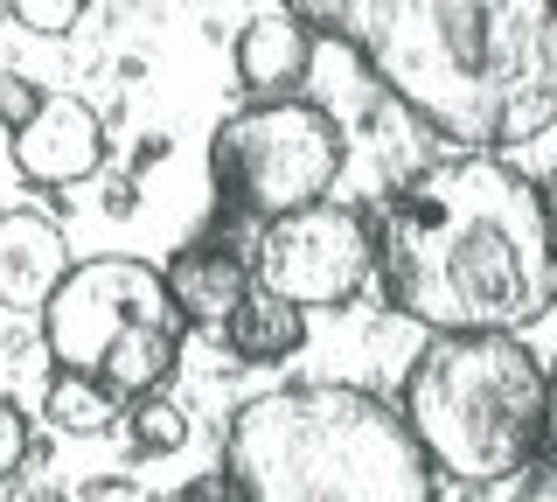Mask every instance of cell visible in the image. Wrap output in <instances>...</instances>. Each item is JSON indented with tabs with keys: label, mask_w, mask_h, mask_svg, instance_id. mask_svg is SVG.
I'll list each match as a JSON object with an SVG mask.
<instances>
[{
	"label": "cell",
	"mask_w": 557,
	"mask_h": 502,
	"mask_svg": "<svg viewBox=\"0 0 557 502\" xmlns=\"http://www.w3.org/2000/svg\"><path fill=\"white\" fill-rule=\"evenodd\" d=\"M14 175L35 188H77L104 168V119L77 91H42L35 112L14 126Z\"/></svg>",
	"instance_id": "8"
},
{
	"label": "cell",
	"mask_w": 557,
	"mask_h": 502,
	"mask_svg": "<svg viewBox=\"0 0 557 502\" xmlns=\"http://www.w3.org/2000/svg\"><path fill=\"white\" fill-rule=\"evenodd\" d=\"M376 272V231L362 223V210L348 203H307V210L265 217L258 231L251 280L278 293L286 307H348Z\"/></svg>",
	"instance_id": "7"
},
{
	"label": "cell",
	"mask_w": 557,
	"mask_h": 502,
	"mask_svg": "<svg viewBox=\"0 0 557 502\" xmlns=\"http://www.w3.org/2000/svg\"><path fill=\"white\" fill-rule=\"evenodd\" d=\"M544 217H550V237H557V175L544 182Z\"/></svg>",
	"instance_id": "21"
},
{
	"label": "cell",
	"mask_w": 557,
	"mask_h": 502,
	"mask_svg": "<svg viewBox=\"0 0 557 502\" xmlns=\"http://www.w3.org/2000/svg\"><path fill=\"white\" fill-rule=\"evenodd\" d=\"M35 98H42V91H35V84L28 77H14V71H0V126H22V119L35 112Z\"/></svg>",
	"instance_id": "17"
},
{
	"label": "cell",
	"mask_w": 557,
	"mask_h": 502,
	"mask_svg": "<svg viewBox=\"0 0 557 502\" xmlns=\"http://www.w3.org/2000/svg\"><path fill=\"white\" fill-rule=\"evenodd\" d=\"M22 461H28V412L14 397H0V489L22 475Z\"/></svg>",
	"instance_id": "16"
},
{
	"label": "cell",
	"mask_w": 557,
	"mask_h": 502,
	"mask_svg": "<svg viewBox=\"0 0 557 502\" xmlns=\"http://www.w3.org/2000/svg\"><path fill=\"white\" fill-rule=\"evenodd\" d=\"M42 412H49V426H63V432H77V440H91V432H104L119 419V397L98 384V377H77V370H57L49 377V397H42Z\"/></svg>",
	"instance_id": "13"
},
{
	"label": "cell",
	"mask_w": 557,
	"mask_h": 502,
	"mask_svg": "<svg viewBox=\"0 0 557 502\" xmlns=\"http://www.w3.org/2000/svg\"><path fill=\"white\" fill-rule=\"evenodd\" d=\"M168 301H174V315H182V328L196 321V328H223L244 307V293H251V258L231 252V245H216V237H202V245H188V252H174L168 258Z\"/></svg>",
	"instance_id": "9"
},
{
	"label": "cell",
	"mask_w": 557,
	"mask_h": 502,
	"mask_svg": "<svg viewBox=\"0 0 557 502\" xmlns=\"http://www.w3.org/2000/svg\"><path fill=\"white\" fill-rule=\"evenodd\" d=\"M516 502H557V467H550V475H536V481H530V489H522Z\"/></svg>",
	"instance_id": "20"
},
{
	"label": "cell",
	"mask_w": 557,
	"mask_h": 502,
	"mask_svg": "<svg viewBox=\"0 0 557 502\" xmlns=\"http://www.w3.org/2000/svg\"><path fill=\"white\" fill-rule=\"evenodd\" d=\"M42 350L57 370L98 377L119 405L153 397L182 363V315L168 301L161 266L147 258H84L42 307Z\"/></svg>",
	"instance_id": "5"
},
{
	"label": "cell",
	"mask_w": 557,
	"mask_h": 502,
	"mask_svg": "<svg viewBox=\"0 0 557 502\" xmlns=\"http://www.w3.org/2000/svg\"><path fill=\"white\" fill-rule=\"evenodd\" d=\"M70 272V237L42 210H0V307H42Z\"/></svg>",
	"instance_id": "10"
},
{
	"label": "cell",
	"mask_w": 557,
	"mask_h": 502,
	"mask_svg": "<svg viewBox=\"0 0 557 502\" xmlns=\"http://www.w3.org/2000/svg\"><path fill=\"white\" fill-rule=\"evenodd\" d=\"M84 8H91V0H8V14L28 36H70V28L84 22Z\"/></svg>",
	"instance_id": "15"
},
{
	"label": "cell",
	"mask_w": 557,
	"mask_h": 502,
	"mask_svg": "<svg viewBox=\"0 0 557 502\" xmlns=\"http://www.w3.org/2000/svg\"><path fill=\"white\" fill-rule=\"evenodd\" d=\"M223 475L244 502H432L405 419L356 384H286L237 405Z\"/></svg>",
	"instance_id": "3"
},
{
	"label": "cell",
	"mask_w": 557,
	"mask_h": 502,
	"mask_svg": "<svg viewBox=\"0 0 557 502\" xmlns=\"http://www.w3.org/2000/svg\"><path fill=\"white\" fill-rule=\"evenodd\" d=\"M133 446H139V454H174V446H182L188 440V412L182 405H174V397H161V391H153V397H133Z\"/></svg>",
	"instance_id": "14"
},
{
	"label": "cell",
	"mask_w": 557,
	"mask_h": 502,
	"mask_svg": "<svg viewBox=\"0 0 557 502\" xmlns=\"http://www.w3.org/2000/svg\"><path fill=\"white\" fill-rule=\"evenodd\" d=\"M397 419L432 475L516 481L544 454V363L522 335H432Z\"/></svg>",
	"instance_id": "4"
},
{
	"label": "cell",
	"mask_w": 557,
	"mask_h": 502,
	"mask_svg": "<svg viewBox=\"0 0 557 502\" xmlns=\"http://www.w3.org/2000/svg\"><path fill=\"white\" fill-rule=\"evenodd\" d=\"M383 301L432 335H522L557 307L544 188L502 154L432 161L376 231Z\"/></svg>",
	"instance_id": "2"
},
{
	"label": "cell",
	"mask_w": 557,
	"mask_h": 502,
	"mask_svg": "<svg viewBox=\"0 0 557 502\" xmlns=\"http://www.w3.org/2000/svg\"><path fill=\"white\" fill-rule=\"evenodd\" d=\"M313 71V28L293 22L286 8L278 14H251L237 28V84L258 98H293Z\"/></svg>",
	"instance_id": "11"
},
{
	"label": "cell",
	"mask_w": 557,
	"mask_h": 502,
	"mask_svg": "<svg viewBox=\"0 0 557 502\" xmlns=\"http://www.w3.org/2000/svg\"><path fill=\"white\" fill-rule=\"evenodd\" d=\"M174 502H244V489L231 475H196L188 489H174Z\"/></svg>",
	"instance_id": "19"
},
{
	"label": "cell",
	"mask_w": 557,
	"mask_h": 502,
	"mask_svg": "<svg viewBox=\"0 0 557 502\" xmlns=\"http://www.w3.org/2000/svg\"><path fill=\"white\" fill-rule=\"evenodd\" d=\"M223 342H231L237 363H286V356H300V342H307V315H300V307H286L278 293L251 286V293H244V307L223 321Z\"/></svg>",
	"instance_id": "12"
},
{
	"label": "cell",
	"mask_w": 557,
	"mask_h": 502,
	"mask_svg": "<svg viewBox=\"0 0 557 502\" xmlns=\"http://www.w3.org/2000/svg\"><path fill=\"white\" fill-rule=\"evenodd\" d=\"M70 502H153V495L139 489V481H126V475H98V481H84Z\"/></svg>",
	"instance_id": "18"
},
{
	"label": "cell",
	"mask_w": 557,
	"mask_h": 502,
	"mask_svg": "<svg viewBox=\"0 0 557 502\" xmlns=\"http://www.w3.org/2000/svg\"><path fill=\"white\" fill-rule=\"evenodd\" d=\"M342 161L348 147L335 112L307 106V98H258L209 133V175H216L223 203L244 217H286L321 203Z\"/></svg>",
	"instance_id": "6"
},
{
	"label": "cell",
	"mask_w": 557,
	"mask_h": 502,
	"mask_svg": "<svg viewBox=\"0 0 557 502\" xmlns=\"http://www.w3.org/2000/svg\"><path fill=\"white\" fill-rule=\"evenodd\" d=\"M432 133L509 154L557 126V0H278Z\"/></svg>",
	"instance_id": "1"
}]
</instances>
